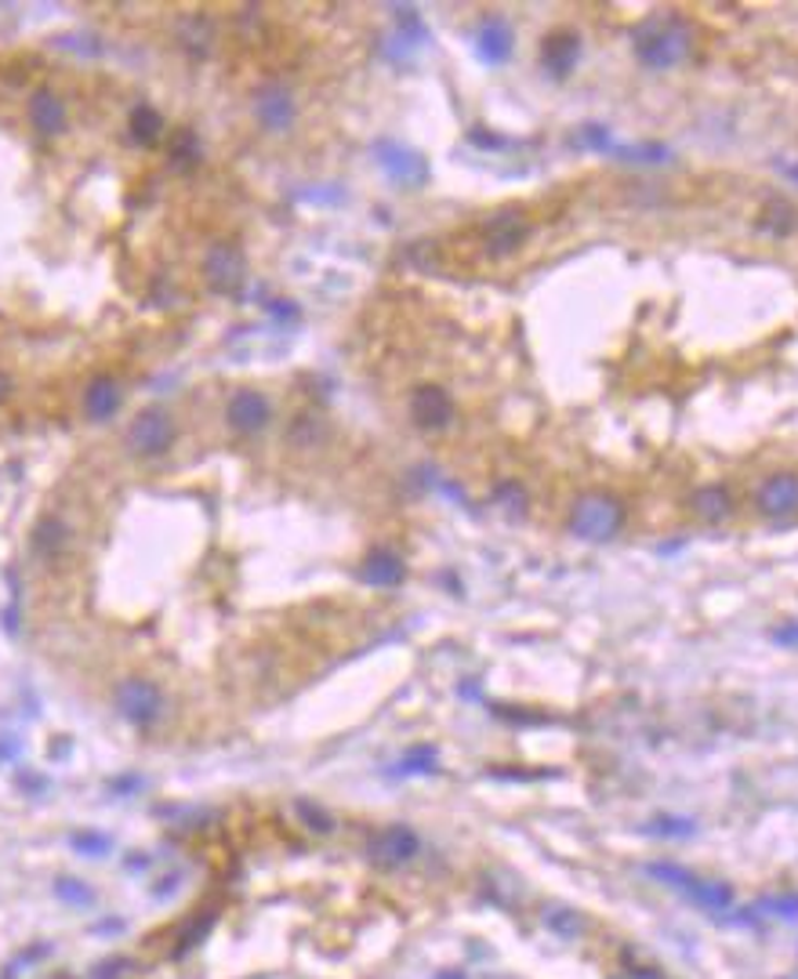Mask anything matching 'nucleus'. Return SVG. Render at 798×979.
<instances>
[{
    "label": "nucleus",
    "mask_w": 798,
    "mask_h": 979,
    "mask_svg": "<svg viewBox=\"0 0 798 979\" xmlns=\"http://www.w3.org/2000/svg\"><path fill=\"white\" fill-rule=\"evenodd\" d=\"M632 51L646 70H675L678 62L689 59L694 51V29L683 15L675 11H661V15H646L635 22L632 29Z\"/></svg>",
    "instance_id": "obj_1"
},
{
    "label": "nucleus",
    "mask_w": 798,
    "mask_h": 979,
    "mask_svg": "<svg viewBox=\"0 0 798 979\" xmlns=\"http://www.w3.org/2000/svg\"><path fill=\"white\" fill-rule=\"evenodd\" d=\"M628 508L613 494H585L570 508V533L588 544H607L624 530Z\"/></svg>",
    "instance_id": "obj_2"
},
{
    "label": "nucleus",
    "mask_w": 798,
    "mask_h": 979,
    "mask_svg": "<svg viewBox=\"0 0 798 979\" xmlns=\"http://www.w3.org/2000/svg\"><path fill=\"white\" fill-rule=\"evenodd\" d=\"M646 870H650V878L678 889L683 896H689V900L700 903V907H708V910H726L730 903H733L730 885L708 881V878H700V875H694V870H686V867H678V864H650Z\"/></svg>",
    "instance_id": "obj_3"
},
{
    "label": "nucleus",
    "mask_w": 798,
    "mask_h": 979,
    "mask_svg": "<svg viewBox=\"0 0 798 979\" xmlns=\"http://www.w3.org/2000/svg\"><path fill=\"white\" fill-rule=\"evenodd\" d=\"M175 435H178L175 418L164 407H146L135 413L132 429H127V446L138 457H160L175 446Z\"/></svg>",
    "instance_id": "obj_4"
},
{
    "label": "nucleus",
    "mask_w": 798,
    "mask_h": 979,
    "mask_svg": "<svg viewBox=\"0 0 798 979\" xmlns=\"http://www.w3.org/2000/svg\"><path fill=\"white\" fill-rule=\"evenodd\" d=\"M200 272H203V283H208L214 294H236L247 280V258L236 244H225L222 239V244H214L208 255H203Z\"/></svg>",
    "instance_id": "obj_5"
},
{
    "label": "nucleus",
    "mask_w": 798,
    "mask_h": 979,
    "mask_svg": "<svg viewBox=\"0 0 798 979\" xmlns=\"http://www.w3.org/2000/svg\"><path fill=\"white\" fill-rule=\"evenodd\" d=\"M479 233H483V247H487L494 258H509L526 244V236H531V218L523 211H515V207H504V211L490 214L487 222H483Z\"/></svg>",
    "instance_id": "obj_6"
},
{
    "label": "nucleus",
    "mask_w": 798,
    "mask_h": 979,
    "mask_svg": "<svg viewBox=\"0 0 798 979\" xmlns=\"http://www.w3.org/2000/svg\"><path fill=\"white\" fill-rule=\"evenodd\" d=\"M251 106H254V120H258V124H262L265 131H287L290 124H295V116H298L295 95H290V87H287V84H279V80L258 84V87H254Z\"/></svg>",
    "instance_id": "obj_7"
},
{
    "label": "nucleus",
    "mask_w": 798,
    "mask_h": 979,
    "mask_svg": "<svg viewBox=\"0 0 798 979\" xmlns=\"http://www.w3.org/2000/svg\"><path fill=\"white\" fill-rule=\"evenodd\" d=\"M113 701H116V711H121L132 726H153L160 711H164V696H160L157 685L146 679L124 682Z\"/></svg>",
    "instance_id": "obj_8"
},
{
    "label": "nucleus",
    "mask_w": 798,
    "mask_h": 979,
    "mask_svg": "<svg viewBox=\"0 0 798 979\" xmlns=\"http://www.w3.org/2000/svg\"><path fill=\"white\" fill-rule=\"evenodd\" d=\"M225 421L236 435H258L273 421V402H269L265 392L258 388H240L233 392L229 407H225Z\"/></svg>",
    "instance_id": "obj_9"
},
{
    "label": "nucleus",
    "mask_w": 798,
    "mask_h": 979,
    "mask_svg": "<svg viewBox=\"0 0 798 979\" xmlns=\"http://www.w3.org/2000/svg\"><path fill=\"white\" fill-rule=\"evenodd\" d=\"M374 157L382 160V168L388 171V178L399 185H422L428 178V163L422 152H414L411 146H399V141H374Z\"/></svg>",
    "instance_id": "obj_10"
},
{
    "label": "nucleus",
    "mask_w": 798,
    "mask_h": 979,
    "mask_svg": "<svg viewBox=\"0 0 798 979\" xmlns=\"http://www.w3.org/2000/svg\"><path fill=\"white\" fill-rule=\"evenodd\" d=\"M411 421L425 432H439L454 421V399L444 385H422L411 396Z\"/></svg>",
    "instance_id": "obj_11"
},
{
    "label": "nucleus",
    "mask_w": 798,
    "mask_h": 979,
    "mask_svg": "<svg viewBox=\"0 0 798 979\" xmlns=\"http://www.w3.org/2000/svg\"><path fill=\"white\" fill-rule=\"evenodd\" d=\"M755 508L765 519H784L798 511V472H776L762 479L759 494H755Z\"/></svg>",
    "instance_id": "obj_12"
},
{
    "label": "nucleus",
    "mask_w": 798,
    "mask_h": 979,
    "mask_svg": "<svg viewBox=\"0 0 798 979\" xmlns=\"http://www.w3.org/2000/svg\"><path fill=\"white\" fill-rule=\"evenodd\" d=\"M577 59H581V37L574 29H556L541 40V65L556 80H566L577 70Z\"/></svg>",
    "instance_id": "obj_13"
},
{
    "label": "nucleus",
    "mask_w": 798,
    "mask_h": 979,
    "mask_svg": "<svg viewBox=\"0 0 798 979\" xmlns=\"http://www.w3.org/2000/svg\"><path fill=\"white\" fill-rule=\"evenodd\" d=\"M26 116H29V124H34L37 135H45V138H55V135L66 131V102H62L51 87H37V91L29 95Z\"/></svg>",
    "instance_id": "obj_14"
},
{
    "label": "nucleus",
    "mask_w": 798,
    "mask_h": 979,
    "mask_svg": "<svg viewBox=\"0 0 798 979\" xmlns=\"http://www.w3.org/2000/svg\"><path fill=\"white\" fill-rule=\"evenodd\" d=\"M366 853H371L374 864H382V867L407 864V859L417 853V834L411 831V827H388V831H377L371 838Z\"/></svg>",
    "instance_id": "obj_15"
},
{
    "label": "nucleus",
    "mask_w": 798,
    "mask_h": 979,
    "mask_svg": "<svg viewBox=\"0 0 798 979\" xmlns=\"http://www.w3.org/2000/svg\"><path fill=\"white\" fill-rule=\"evenodd\" d=\"M121 381L110 377V374H99L88 381V388H84V399L80 407L84 413H88V421H113L116 410H121Z\"/></svg>",
    "instance_id": "obj_16"
},
{
    "label": "nucleus",
    "mask_w": 798,
    "mask_h": 979,
    "mask_svg": "<svg viewBox=\"0 0 798 979\" xmlns=\"http://www.w3.org/2000/svg\"><path fill=\"white\" fill-rule=\"evenodd\" d=\"M360 577H363L366 584H374V587H396V584H403L407 562L399 559V552L385 548V544H377V548L366 552V559L360 566Z\"/></svg>",
    "instance_id": "obj_17"
},
{
    "label": "nucleus",
    "mask_w": 798,
    "mask_h": 979,
    "mask_svg": "<svg viewBox=\"0 0 798 979\" xmlns=\"http://www.w3.org/2000/svg\"><path fill=\"white\" fill-rule=\"evenodd\" d=\"M476 48H479V59L487 62V65H501V62L512 59L515 33H512V26L504 18H483Z\"/></svg>",
    "instance_id": "obj_18"
},
{
    "label": "nucleus",
    "mask_w": 798,
    "mask_h": 979,
    "mask_svg": "<svg viewBox=\"0 0 798 979\" xmlns=\"http://www.w3.org/2000/svg\"><path fill=\"white\" fill-rule=\"evenodd\" d=\"M689 505H694V511H697L700 519L719 522V519H726L730 511H733V497H730L726 486L711 483V486L694 490V494H689Z\"/></svg>",
    "instance_id": "obj_19"
},
{
    "label": "nucleus",
    "mask_w": 798,
    "mask_h": 979,
    "mask_svg": "<svg viewBox=\"0 0 798 979\" xmlns=\"http://www.w3.org/2000/svg\"><path fill=\"white\" fill-rule=\"evenodd\" d=\"M164 116H160L157 106H135L132 109V120H127V131H132V138L138 141V146H157L160 138H164Z\"/></svg>",
    "instance_id": "obj_20"
},
{
    "label": "nucleus",
    "mask_w": 798,
    "mask_h": 979,
    "mask_svg": "<svg viewBox=\"0 0 798 979\" xmlns=\"http://www.w3.org/2000/svg\"><path fill=\"white\" fill-rule=\"evenodd\" d=\"M70 544V526L59 516H45L34 530V548L40 555H59Z\"/></svg>",
    "instance_id": "obj_21"
},
{
    "label": "nucleus",
    "mask_w": 798,
    "mask_h": 979,
    "mask_svg": "<svg viewBox=\"0 0 798 979\" xmlns=\"http://www.w3.org/2000/svg\"><path fill=\"white\" fill-rule=\"evenodd\" d=\"M178 37L189 54H203L211 48V22L208 18H186L178 26Z\"/></svg>",
    "instance_id": "obj_22"
},
{
    "label": "nucleus",
    "mask_w": 798,
    "mask_h": 979,
    "mask_svg": "<svg viewBox=\"0 0 798 979\" xmlns=\"http://www.w3.org/2000/svg\"><path fill=\"white\" fill-rule=\"evenodd\" d=\"M167 157H171V163H175V168H192V163H197V157H200L197 135H192V131H178V135L167 141Z\"/></svg>",
    "instance_id": "obj_23"
},
{
    "label": "nucleus",
    "mask_w": 798,
    "mask_h": 979,
    "mask_svg": "<svg viewBox=\"0 0 798 979\" xmlns=\"http://www.w3.org/2000/svg\"><path fill=\"white\" fill-rule=\"evenodd\" d=\"M436 766V747H414V751H407L403 758L396 761V777H411V772H428Z\"/></svg>",
    "instance_id": "obj_24"
},
{
    "label": "nucleus",
    "mask_w": 798,
    "mask_h": 979,
    "mask_svg": "<svg viewBox=\"0 0 798 979\" xmlns=\"http://www.w3.org/2000/svg\"><path fill=\"white\" fill-rule=\"evenodd\" d=\"M759 907L765 914H773V918H781V921L798 918V896H770V900H762Z\"/></svg>",
    "instance_id": "obj_25"
},
{
    "label": "nucleus",
    "mask_w": 798,
    "mask_h": 979,
    "mask_svg": "<svg viewBox=\"0 0 798 979\" xmlns=\"http://www.w3.org/2000/svg\"><path fill=\"white\" fill-rule=\"evenodd\" d=\"M653 831H664V838H678V834L694 831V823H689V820H668V816H664V820L653 823Z\"/></svg>",
    "instance_id": "obj_26"
},
{
    "label": "nucleus",
    "mask_w": 798,
    "mask_h": 979,
    "mask_svg": "<svg viewBox=\"0 0 798 979\" xmlns=\"http://www.w3.org/2000/svg\"><path fill=\"white\" fill-rule=\"evenodd\" d=\"M776 642H781V646H795L798 642V624H791V628H784V631H776L773 635Z\"/></svg>",
    "instance_id": "obj_27"
},
{
    "label": "nucleus",
    "mask_w": 798,
    "mask_h": 979,
    "mask_svg": "<svg viewBox=\"0 0 798 979\" xmlns=\"http://www.w3.org/2000/svg\"><path fill=\"white\" fill-rule=\"evenodd\" d=\"M8 392H12V377H8L4 370H0V399H4Z\"/></svg>",
    "instance_id": "obj_28"
}]
</instances>
